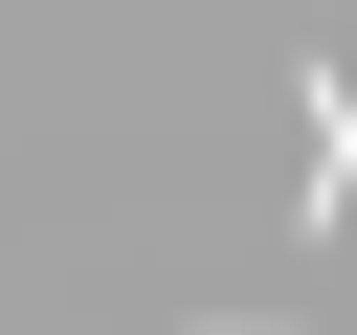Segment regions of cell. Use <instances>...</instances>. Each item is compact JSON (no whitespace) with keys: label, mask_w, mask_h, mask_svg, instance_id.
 <instances>
[{"label":"cell","mask_w":357,"mask_h":335,"mask_svg":"<svg viewBox=\"0 0 357 335\" xmlns=\"http://www.w3.org/2000/svg\"><path fill=\"white\" fill-rule=\"evenodd\" d=\"M335 201H357V89L312 67V223H335Z\"/></svg>","instance_id":"obj_1"}]
</instances>
